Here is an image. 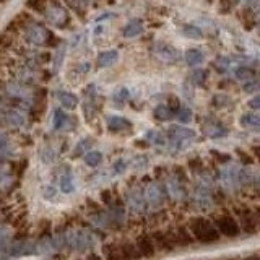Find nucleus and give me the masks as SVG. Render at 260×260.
Segmentation results:
<instances>
[{
  "label": "nucleus",
  "instance_id": "f257e3e1",
  "mask_svg": "<svg viewBox=\"0 0 260 260\" xmlns=\"http://www.w3.org/2000/svg\"><path fill=\"white\" fill-rule=\"evenodd\" d=\"M189 231L200 244H215L219 241V231L215 223L208 221L205 218H193L189 223Z\"/></svg>",
  "mask_w": 260,
  "mask_h": 260
},
{
  "label": "nucleus",
  "instance_id": "f03ea898",
  "mask_svg": "<svg viewBox=\"0 0 260 260\" xmlns=\"http://www.w3.org/2000/svg\"><path fill=\"white\" fill-rule=\"evenodd\" d=\"M213 223L216 226V230L219 234H224L226 238H236L241 233L239 221L231 215H218L215 216Z\"/></svg>",
  "mask_w": 260,
  "mask_h": 260
},
{
  "label": "nucleus",
  "instance_id": "7ed1b4c3",
  "mask_svg": "<svg viewBox=\"0 0 260 260\" xmlns=\"http://www.w3.org/2000/svg\"><path fill=\"white\" fill-rule=\"evenodd\" d=\"M140 252L137 249V244H120L109 249L108 252V260H137L140 258Z\"/></svg>",
  "mask_w": 260,
  "mask_h": 260
},
{
  "label": "nucleus",
  "instance_id": "20e7f679",
  "mask_svg": "<svg viewBox=\"0 0 260 260\" xmlns=\"http://www.w3.org/2000/svg\"><path fill=\"white\" fill-rule=\"evenodd\" d=\"M236 215H238V221L242 231L249 234H254L258 228V216L250 208H236Z\"/></svg>",
  "mask_w": 260,
  "mask_h": 260
},
{
  "label": "nucleus",
  "instance_id": "39448f33",
  "mask_svg": "<svg viewBox=\"0 0 260 260\" xmlns=\"http://www.w3.org/2000/svg\"><path fill=\"white\" fill-rule=\"evenodd\" d=\"M91 238L86 234V233H70L65 236V246L73 249V250H78V252H83L86 250L89 246H91Z\"/></svg>",
  "mask_w": 260,
  "mask_h": 260
},
{
  "label": "nucleus",
  "instance_id": "423d86ee",
  "mask_svg": "<svg viewBox=\"0 0 260 260\" xmlns=\"http://www.w3.org/2000/svg\"><path fill=\"white\" fill-rule=\"evenodd\" d=\"M65 247V236H57V238H47L36 244V252L39 255H49L52 252L60 250Z\"/></svg>",
  "mask_w": 260,
  "mask_h": 260
},
{
  "label": "nucleus",
  "instance_id": "0eeeda50",
  "mask_svg": "<svg viewBox=\"0 0 260 260\" xmlns=\"http://www.w3.org/2000/svg\"><path fill=\"white\" fill-rule=\"evenodd\" d=\"M32 252H36V246L31 241H18L12 246L10 254L12 257H21V255H31Z\"/></svg>",
  "mask_w": 260,
  "mask_h": 260
},
{
  "label": "nucleus",
  "instance_id": "6e6552de",
  "mask_svg": "<svg viewBox=\"0 0 260 260\" xmlns=\"http://www.w3.org/2000/svg\"><path fill=\"white\" fill-rule=\"evenodd\" d=\"M154 52H156V55L165 62H173V60L177 59L176 51L168 44H156V46H154Z\"/></svg>",
  "mask_w": 260,
  "mask_h": 260
},
{
  "label": "nucleus",
  "instance_id": "1a4fd4ad",
  "mask_svg": "<svg viewBox=\"0 0 260 260\" xmlns=\"http://www.w3.org/2000/svg\"><path fill=\"white\" fill-rule=\"evenodd\" d=\"M137 249L140 252L142 257H153L156 252V244H154L150 238H142L137 242Z\"/></svg>",
  "mask_w": 260,
  "mask_h": 260
},
{
  "label": "nucleus",
  "instance_id": "9d476101",
  "mask_svg": "<svg viewBox=\"0 0 260 260\" xmlns=\"http://www.w3.org/2000/svg\"><path fill=\"white\" fill-rule=\"evenodd\" d=\"M241 125L249 130H254V132H260V116L252 114V112L244 114L241 117Z\"/></svg>",
  "mask_w": 260,
  "mask_h": 260
},
{
  "label": "nucleus",
  "instance_id": "9b49d317",
  "mask_svg": "<svg viewBox=\"0 0 260 260\" xmlns=\"http://www.w3.org/2000/svg\"><path fill=\"white\" fill-rule=\"evenodd\" d=\"M119 59V52L117 51H108V52H103L100 57H98V67H111L112 63H116Z\"/></svg>",
  "mask_w": 260,
  "mask_h": 260
},
{
  "label": "nucleus",
  "instance_id": "f8f14e48",
  "mask_svg": "<svg viewBox=\"0 0 260 260\" xmlns=\"http://www.w3.org/2000/svg\"><path fill=\"white\" fill-rule=\"evenodd\" d=\"M108 127L112 132H119V130H125L130 127V122L122 119V117H116V116H111L108 117Z\"/></svg>",
  "mask_w": 260,
  "mask_h": 260
},
{
  "label": "nucleus",
  "instance_id": "ddd939ff",
  "mask_svg": "<svg viewBox=\"0 0 260 260\" xmlns=\"http://www.w3.org/2000/svg\"><path fill=\"white\" fill-rule=\"evenodd\" d=\"M185 62L189 67H199V65L203 62V54L197 49H192V51L185 52Z\"/></svg>",
  "mask_w": 260,
  "mask_h": 260
},
{
  "label": "nucleus",
  "instance_id": "4468645a",
  "mask_svg": "<svg viewBox=\"0 0 260 260\" xmlns=\"http://www.w3.org/2000/svg\"><path fill=\"white\" fill-rule=\"evenodd\" d=\"M143 32V26L140 21H130L124 28V36L125 38H137L138 35Z\"/></svg>",
  "mask_w": 260,
  "mask_h": 260
},
{
  "label": "nucleus",
  "instance_id": "2eb2a0df",
  "mask_svg": "<svg viewBox=\"0 0 260 260\" xmlns=\"http://www.w3.org/2000/svg\"><path fill=\"white\" fill-rule=\"evenodd\" d=\"M59 101L65 109H75L77 104H78V100L72 93H60Z\"/></svg>",
  "mask_w": 260,
  "mask_h": 260
},
{
  "label": "nucleus",
  "instance_id": "dca6fc26",
  "mask_svg": "<svg viewBox=\"0 0 260 260\" xmlns=\"http://www.w3.org/2000/svg\"><path fill=\"white\" fill-rule=\"evenodd\" d=\"M60 190L63 193H72L75 190V182H73V177L70 174H63L60 177Z\"/></svg>",
  "mask_w": 260,
  "mask_h": 260
},
{
  "label": "nucleus",
  "instance_id": "f3484780",
  "mask_svg": "<svg viewBox=\"0 0 260 260\" xmlns=\"http://www.w3.org/2000/svg\"><path fill=\"white\" fill-rule=\"evenodd\" d=\"M103 161V154L100 153V151H96V150H93V151H88L86 154H85V162L88 166H98L100 162Z\"/></svg>",
  "mask_w": 260,
  "mask_h": 260
},
{
  "label": "nucleus",
  "instance_id": "a211bd4d",
  "mask_svg": "<svg viewBox=\"0 0 260 260\" xmlns=\"http://www.w3.org/2000/svg\"><path fill=\"white\" fill-rule=\"evenodd\" d=\"M182 35L192 39H202V31L199 26H192V24H185L182 28Z\"/></svg>",
  "mask_w": 260,
  "mask_h": 260
},
{
  "label": "nucleus",
  "instance_id": "6ab92c4d",
  "mask_svg": "<svg viewBox=\"0 0 260 260\" xmlns=\"http://www.w3.org/2000/svg\"><path fill=\"white\" fill-rule=\"evenodd\" d=\"M7 120H8V124H10V125L20 127V125H23V122H24V117L21 116L20 112H16V111H12L10 114H8Z\"/></svg>",
  "mask_w": 260,
  "mask_h": 260
},
{
  "label": "nucleus",
  "instance_id": "aec40b11",
  "mask_svg": "<svg viewBox=\"0 0 260 260\" xmlns=\"http://www.w3.org/2000/svg\"><path fill=\"white\" fill-rule=\"evenodd\" d=\"M28 39L31 41V43H43V39H44V31L43 28H32L31 32L28 35Z\"/></svg>",
  "mask_w": 260,
  "mask_h": 260
},
{
  "label": "nucleus",
  "instance_id": "412c9836",
  "mask_svg": "<svg viewBox=\"0 0 260 260\" xmlns=\"http://www.w3.org/2000/svg\"><path fill=\"white\" fill-rule=\"evenodd\" d=\"M171 132H174L176 135H179L181 138H192V137L195 135L193 130H190V128H185V127H177V125L171 128Z\"/></svg>",
  "mask_w": 260,
  "mask_h": 260
},
{
  "label": "nucleus",
  "instance_id": "4be33fe9",
  "mask_svg": "<svg viewBox=\"0 0 260 260\" xmlns=\"http://www.w3.org/2000/svg\"><path fill=\"white\" fill-rule=\"evenodd\" d=\"M67 122H69V117L65 116L62 111H55V116H54V127L55 128H62Z\"/></svg>",
  "mask_w": 260,
  "mask_h": 260
},
{
  "label": "nucleus",
  "instance_id": "5701e85b",
  "mask_svg": "<svg viewBox=\"0 0 260 260\" xmlns=\"http://www.w3.org/2000/svg\"><path fill=\"white\" fill-rule=\"evenodd\" d=\"M205 134H207L208 137H221V135H224L226 132H224V130H223L221 127H219V125L210 124V125L205 127Z\"/></svg>",
  "mask_w": 260,
  "mask_h": 260
},
{
  "label": "nucleus",
  "instance_id": "b1692460",
  "mask_svg": "<svg viewBox=\"0 0 260 260\" xmlns=\"http://www.w3.org/2000/svg\"><path fill=\"white\" fill-rule=\"evenodd\" d=\"M49 20H51L54 24H60L63 20H65V13L60 8H55L54 12H51V16H49Z\"/></svg>",
  "mask_w": 260,
  "mask_h": 260
},
{
  "label": "nucleus",
  "instance_id": "393cba45",
  "mask_svg": "<svg viewBox=\"0 0 260 260\" xmlns=\"http://www.w3.org/2000/svg\"><path fill=\"white\" fill-rule=\"evenodd\" d=\"M55 195H57V189H55L54 185H44V189H43V197L44 199L52 200Z\"/></svg>",
  "mask_w": 260,
  "mask_h": 260
},
{
  "label": "nucleus",
  "instance_id": "a878e982",
  "mask_svg": "<svg viewBox=\"0 0 260 260\" xmlns=\"http://www.w3.org/2000/svg\"><path fill=\"white\" fill-rule=\"evenodd\" d=\"M44 2H46V0H28L26 5H28V8H31V10L41 12L44 8Z\"/></svg>",
  "mask_w": 260,
  "mask_h": 260
},
{
  "label": "nucleus",
  "instance_id": "bb28decb",
  "mask_svg": "<svg viewBox=\"0 0 260 260\" xmlns=\"http://www.w3.org/2000/svg\"><path fill=\"white\" fill-rule=\"evenodd\" d=\"M154 114H156V117L161 119V120H166V119H169V116H171V114H169V109L166 108V106H159V108L156 109V112H154Z\"/></svg>",
  "mask_w": 260,
  "mask_h": 260
},
{
  "label": "nucleus",
  "instance_id": "cd10ccee",
  "mask_svg": "<svg viewBox=\"0 0 260 260\" xmlns=\"http://www.w3.org/2000/svg\"><path fill=\"white\" fill-rule=\"evenodd\" d=\"M177 117H179V120H181V122H190L192 112L189 109H181V111H179V114H177Z\"/></svg>",
  "mask_w": 260,
  "mask_h": 260
},
{
  "label": "nucleus",
  "instance_id": "c85d7f7f",
  "mask_svg": "<svg viewBox=\"0 0 260 260\" xmlns=\"http://www.w3.org/2000/svg\"><path fill=\"white\" fill-rule=\"evenodd\" d=\"M249 108L250 109H255V111H260V96L252 98V100L249 101Z\"/></svg>",
  "mask_w": 260,
  "mask_h": 260
},
{
  "label": "nucleus",
  "instance_id": "c756f323",
  "mask_svg": "<svg viewBox=\"0 0 260 260\" xmlns=\"http://www.w3.org/2000/svg\"><path fill=\"white\" fill-rule=\"evenodd\" d=\"M8 239V233L7 230H0V249H2L5 246V242Z\"/></svg>",
  "mask_w": 260,
  "mask_h": 260
},
{
  "label": "nucleus",
  "instance_id": "7c9ffc66",
  "mask_svg": "<svg viewBox=\"0 0 260 260\" xmlns=\"http://www.w3.org/2000/svg\"><path fill=\"white\" fill-rule=\"evenodd\" d=\"M8 177V173H7V168L4 165H0V184L5 182Z\"/></svg>",
  "mask_w": 260,
  "mask_h": 260
},
{
  "label": "nucleus",
  "instance_id": "2f4dec72",
  "mask_svg": "<svg viewBox=\"0 0 260 260\" xmlns=\"http://www.w3.org/2000/svg\"><path fill=\"white\" fill-rule=\"evenodd\" d=\"M203 77H205V73H203V70H202V69H199L197 72H195V75H193V78L197 80V81H202V80H203Z\"/></svg>",
  "mask_w": 260,
  "mask_h": 260
},
{
  "label": "nucleus",
  "instance_id": "473e14b6",
  "mask_svg": "<svg viewBox=\"0 0 260 260\" xmlns=\"http://www.w3.org/2000/svg\"><path fill=\"white\" fill-rule=\"evenodd\" d=\"M86 145H89V140H85V142H81L78 146H77V151L80 153V151H83L85 148H86Z\"/></svg>",
  "mask_w": 260,
  "mask_h": 260
},
{
  "label": "nucleus",
  "instance_id": "72a5a7b5",
  "mask_svg": "<svg viewBox=\"0 0 260 260\" xmlns=\"http://www.w3.org/2000/svg\"><path fill=\"white\" fill-rule=\"evenodd\" d=\"M86 260H103V258H101L100 255H89Z\"/></svg>",
  "mask_w": 260,
  "mask_h": 260
},
{
  "label": "nucleus",
  "instance_id": "f704fd0d",
  "mask_svg": "<svg viewBox=\"0 0 260 260\" xmlns=\"http://www.w3.org/2000/svg\"><path fill=\"white\" fill-rule=\"evenodd\" d=\"M244 260H255L254 257H247V258H244Z\"/></svg>",
  "mask_w": 260,
  "mask_h": 260
},
{
  "label": "nucleus",
  "instance_id": "c9c22d12",
  "mask_svg": "<svg viewBox=\"0 0 260 260\" xmlns=\"http://www.w3.org/2000/svg\"><path fill=\"white\" fill-rule=\"evenodd\" d=\"M258 218H260V210H258Z\"/></svg>",
  "mask_w": 260,
  "mask_h": 260
},
{
  "label": "nucleus",
  "instance_id": "e433bc0d",
  "mask_svg": "<svg viewBox=\"0 0 260 260\" xmlns=\"http://www.w3.org/2000/svg\"><path fill=\"white\" fill-rule=\"evenodd\" d=\"M0 2H4V0H0Z\"/></svg>",
  "mask_w": 260,
  "mask_h": 260
}]
</instances>
